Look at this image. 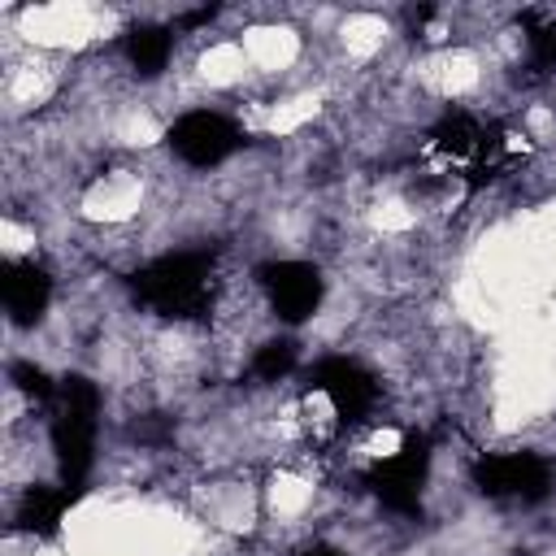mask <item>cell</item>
Listing matches in <instances>:
<instances>
[{
  "label": "cell",
  "instance_id": "3957f363",
  "mask_svg": "<svg viewBox=\"0 0 556 556\" xmlns=\"http://www.w3.org/2000/svg\"><path fill=\"white\" fill-rule=\"evenodd\" d=\"M426 469H430V443H426L421 434H408L404 447L391 452V456L369 473V486H374V495H378L387 508H395V513H417Z\"/></svg>",
  "mask_w": 556,
  "mask_h": 556
},
{
  "label": "cell",
  "instance_id": "4fadbf2b",
  "mask_svg": "<svg viewBox=\"0 0 556 556\" xmlns=\"http://www.w3.org/2000/svg\"><path fill=\"white\" fill-rule=\"evenodd\" d=\"M304 556H343V552H334V547H313V552H304Z\"/></svg>",
  "mask_w": 556,
  "mask_h": 556
},
{
  "label": "cell",
  "instance_id": "8fae6325",
  "mask_svg": "<svg viewBox=\"0 0 556 556\" xmlns=\"http://www.w3.org/2000/svg\"><path fill=\"white\" fill-rule=\"evenodd\" d=\"M291 365H295V348H291V343H265V348L256 352V361H252V369H256L261 378H282Z\"/></svg>",
  "mask_w": 556,
  "mask_h": 556
},
{
  "label": "cell",
  "instance_id": "6da1fadb",
  "mask_svg": "<svg viewBox=\"0 0 556 556\" xmlns=\"http://www.w3.org/2000/svg\"><path fill=\"white\" fill-rule=\"evenodd\" d=\"M96 413H100V391L87 378H65L56 387V408H52V452L61 465L65 486L78 495L83 478L91 469V447H96Z\"/></svg>",
  "mask_w": 556,
  "mask_h": 556
},
{
  "label": "cell",
  "instance_id": "7c38bea8",
  "mask_svg": "<svg viewBox=\"0 0 556 556\" xmlns=\"http://www.w3.org/2000/svg\"><path fill=\"white\" fill-rule=\"evenodd\" d=\"M13 382H17V391H26V395H35V400H52V382H48V374L39 369V365H30V361H13Z\"/></svg>",
  "mask_w": 556,
  "mask_h": 556
},
{
  "label": "cell",
  "instance_id": "7a4b0ae2",
  "mask_svg": "<svg viewBox=\"0 0 556 556\" xmlns=\"http://www.w3.org/2000/svg\"><path fill=\"white\" fill-rule=\"evenodd\" d=\"M213 269L195 252H169L135 274V295L161 317H191L208 304Z\"/></svg>",
  "mask_w": 556,
  "mask_h": 556
},
{
  "label": "cell",
  "instance_id": "52a82bcc",
  "mask_svg": "<svg viewBox=\"0 0 556 556\" xmlns=\"http://www.w3.org/2000/svg\"><path fill=\"white\" fill-rule=\"evenodd\" d=\"M261 282L269 291V304L282 321H304L321 304V274L304 261H278L261 269Z\"/></svg>",
  "mask_w": 556,
  "mask_h": 556
},
{
  "label": "cell",
  "instance_id": "30bf717a",
  "mask_svg": "<svg viewBox=\"0 0 556 556\" xmlns=\"http://www.w3.org/2000/svg\"><path fill=\"white\" fill-rule=\"evenodd\" d=\"M169 48H174V39H169L165 26H135V30L126 35V56H130V65H135L139 74L165 70Z\"/></svg>",
  "mask_w": 556,
  "mask_h": 556
},
{
  "label": "cell",
  "instance_id": "8992f818",
  "mask_svg": "<svg viewBox=\"0 0 556 556\" xmlns=\"http://www.w3.org/2000/svg\"><path fill=\"white\" fill-rule=\"evenodd\" d=\"M313 387L330 400V408L339 413V421H361L374 400H378V382L348 356H330L313 369Z\"/></svg>",
  "mask_w": 556,
  "mask_h": 556
},
{
  "label": "cell",
  "instance_id": "5b68a950",
  "mask_svg": "<svg viewBox=\"0 0 556 556\" xmlns=\"http://www.w3.org/2000/svg\"><path fill=\"white\" fill-rule=\"evenodd\" d=\"M473 478H478V486L486 495H517V500H539L552 486V469L534 452H495V456H482L478 469H473Z\"/></svg>",
  "mask_w": 556,
  "mask_h": 556
},
{
  "label": "cell",
  "instance_id": "277c9868",
  "mask_svg": "<svg viewBox=\"0 0 556 556\" xmlns=\"http://www.w3.org/2000/svg\"><path fill=\"white\" fill-rule=\"evenodd\" d=\"M169 148H174L187 165H217V161H226V156L239 148V130H235L222 113L195 109V113H182V117L169 126Z\"/></svg>",
  "mask_w": 556,
  "mask_h": 556
},
{
  "label": "cell",
  "instance_id": "ba28073f",
  "mask_svg": "<svg viewBox=\"0 0 556 556\" xmlns=\"http://www.w3.org/2000/svg\"><path fill=\"white\" fill-rule=\"evenodd\" d=\"M0 295H4L9 317L17 326H30L43 317V308L52 300V278L35 261H4L0 265Z\"/></svg>",
  "mask_w": 556,
  "mask_h": 556
},
{
  "label": "cell",
  "instance_id": "9c48e42d",
  "mask_svg": "<svg viewBox=\"0 0 556 556\" xmlns=\"http://www.w3.org/2000/svg\"><path fill=\"white\" fill-rule=\"evenodd\" d=\"M74 500V491L70 486H30L26 495H22V508H17V526L22 530H30V534H52L56 526H61V513H65V504Z\"/></svg>",
  "mask_w": 556,
  "mask_h": 556
}]
</instances>
